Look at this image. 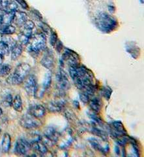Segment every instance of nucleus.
<instances>
[{
	"instance_id": "nucleus-17",
	"label": "nucleus",
	"mask_w": 144,
	"mask_h": 157,
	"mask_svg": "<svg viewBox=\"0 0 144 157\" xmlns=\"http://www.w3.org/2000/svg\"><path fill=\"white\" fill-rule=\"evenodd\" d=\"M11 58L13 60H16L21 56L22 53V47L20 44H16L11 50Z\"/></svg>"
},
{
	"instance_id": "nucleus-28",
	"label": "nucleus",
	"mask_w": 144,
	"mask_h": 157,
	"mask_svg": "<svg viewBox=\"0 0 144 157\" xmlns=\"http://www.w3.org/2000/svg\"><path fill=\"white\" fill-rule=\"evenodd\" d=\"M80 99L81 100V101L84 104H87L89 103V96L87 95L86 92H82L81 93H80Z\"/></svg>"
},
{
	"instance_id": "nucleus-25",
	"label": "nucleus",
	"mask_w": 144,
	"mask_h": 157,
	"mask_svg": "<svg viewBox=\"0 0 144 157\" xmlns=\"http://www.w3.org/2000/svg\"><path fill=\"white\" fill-rule=\"evenodd\" d=\"M18 9L17 4L13 1H11L8 5L7 7L6 8L5 13H11V12H15Z\"/></svg>"
},
{
	"instance_id": "nucleus-32",
	"label": "nucleus",
	"mask_w": 144,
	"mask_h": 157,
	"mask_svg": "<svg viewBox=\"0 0 144 157\" xmlns=\"http://www.w3.org/2000/svg\"><path fill=\"white\" fill-rule=\"evenodd\" d=\"M54 47H55V48H56V50H57V51L58 52H60L62 51L63 47L61 42L59 41V39H58V41H57V43H56V45H55V46H54Z\"/></svg>"
},
{
	"instance_id": "nucleus-27",
	"label": "nucleus",
	"mask_w": 144,
	"mask_h": 157,
	"mask_svg": "<svg viewBox=\"0 0 144 157\" xmlns=\"http://www.w3.org/2000/svg\"><path fill=\"white\" fill-rule=\"evenodd\" d=\"M57 41H58V38H57V33L55 32L52 31L50 37V43L51 45L53 47L55 46L56 43H57Z\"/></svg>"
},
{
	"instance_id": "nucleus-15",
	"label": "nucleus",
	"mask_w": 144,
	"mask_h": 157,
	"mask_svg": "<svg viewBox=\"0 0 144 157\" xmlns=\"http://www.w3.org/2000/svg\"><path fill=\"white\" fill-rule=\"evenodd\" d=\"M11 137L9 134H4L2 142V150L3 153H7L10 148H11Z\"/></svg>"
},
{
	"instance_id": "nucleus-23",
	"label": "nucleus",
	"mask_w": 144,
	"mask_h": 157,
	"mask_svg": "<svg viewBox=\"0 0 144 157\" xmlns=\"http://www.w3.org/2000/svg\"><path fill=\"white\" fill-rule=\"evenodd\" d=\"M52 83V73L50 71H48L46 73L45 76H44L43 82H42V87L44 90H47L49 87L50 86Z\"/></svg>"
},
{
	"instance_id": "nucleus-1",
	"label": "nucleus",
	"mask_w": 144,
	"mask_h": 157,
	"mask_svg": "<svg viewBox=\"0 0 144 157\" xmlns=\"http://www.w3.org/2000/svg\"><path fill=\"white\" fill-rule=\"evenodd\" d=\"M95 24L99 30L106 33L115 30L118 26V22L115 18L104 12L98 13L96 16Z\"/></svg>"
},
{
	"instance_id": "nucleus-18",
	"label": "nucleus",
	"mask_w": 144,
	"mask_h": 157,
	"mask_svg": "<svg viewBox=\"0 0 144 157\" xmlns=\"http://www.w3.org/2000/svg\"><path fill=\"white\" fill-rule=\"evenodd\" d=\"M112 128L120 135L127 134V130L121 121H114L112 123Z\"/></svg>"
},
{
	"instance_id": "nucleus-9",
	"label": "nucleus",
	"mask_w": 144,
	"mask_h": 157,
	"mask_svg": "<svg viewBox=\"0 0 144 157\" xmlns=\"http://www.w3.org/2000/svg\"><path fill=\"white\" fill-rule=\"evenodd\" d=\"M89 144L93 147L94 149L100 152L101 153L106 154L108 153L109 151V145L108 144L103 145L100 141L95 138H89Z\"/></svg>"
},
{
	"instance_id": "nucleus-36",
	"label": "nucleus",
	"mask_w": 144,
	"mask_h": 157,
	"mask_svg": "<svg viewBox=\"0 0 144 157\" xmlns=\"http://www.w3.org/2000/svg\"><path fill=\"white\" fill-rule=\"evenodd\" d=\"M3 56L0 55V64L3 63Z\"/></svg>"
},
{
	"instance_id": "nucleus-7",
	"label": "nucleus",
	"mask_w": 144,
	"mask_h": 157,
	"mask_svg": "<svg viewBox=\"0 0 144 157\" xmlns=\"http://www.w3.org/2000/svg\"><path fill=\"white\" fill-rule=\"evenodd\" d=\"M31 149V145L29 142L24 139H19L17 141L14 152L18 155H26Z\"/></svg>"
},
{
	"instance_id": "nucleus-5",
	"label": "nucleus",
	"mask_w": 144,
	"mask_h": 157,
	"mask_svg": "<svg viewBox=\"0 0 144 157\" xmlns=\"http://www.w3.org/2000/svg\"><path fill=\"white\" fill-rule=\"evenodd\" d=\"M24 89L29 96H35L38 90L36 77L33 75H28L24 80Z\"/></svg>"
},
{
	"instance_id": "nucleus-10",
	"label": "nucleus",
	"mask_w": 144,
	"mask_h": 157,
	"mask_svg": "<svg viewBox=\"0 0 144 157\" xmlns=\"http://www.w3.org/2000/svg\"><path fill=\"white\" fill-rule=\"evenodd\" d=\"M44 134L46 138H47L50 141H51L53 143L57 142L59 137V134L57 130L52 126L46 127L45 130H44Z\"/></svg>"
},
{
	"instance_id": "nucleus-31",
	"label": "nucleus",
	"mask_w": 144,
	"mask_h": 157,
	"mask_svg": "<svg viewBox=\"0 0 144 157\" xmlns=\"http://www.w3.org/2000/svg\"><path fill=\"white\" fill-rule=\"evenodd\" d=\"M5 104H7L8 105H11L12 101H13V97L11 94H8L4 100Z\"/></svg>"
},
{
	"instance_id": "nucleus-6",
	"label": "nucleus",
	"mask_w": 144,
	"mask_h": 157,
	"mask_svg": "<svg viewBox=\"0 0 144 157\" xmlns=\"http://www.w3.org/2000/svg\"><path fill=\"white\" fill-rule=\"evenodd\" d=\"M57 85L58 88L61 91H65L70 88V82L65 72L59 70L56 75Z\"/></svg>"
},
{
	"instance_id": "nucleus-12",
	"label": "nucleus",
	"mask_w": 144,
	"mask_h": 157,
	"mask_svg": "<svg viewBox=\"0 0 144 157\" xmlns=\"http://www.w3.org/2000/svg\"><path fill=\"white\" fill-rule=\"evenodd\" d=\"M28 21L27 14L24 12L15 11L13 22L18 26H23V24Z\"/></svg>"
},
{
	"instance_id": "nucleus-4",
	"label": "nucleus",
	"mask_w": 144,
	"mask_h": 157,
	"mask_svg": "<svg viewBox=\"0 0 144 157\" xmlns=\"http://www.w3.org/2000/svg\"><path fill=\"white\" fill-rule=\"evenodd\" d=\"M20 124L25 129H34L41 126V122L39 119L29 113L24 115L21 118Z\"/></svg>"
},
{
	"instance_id": "nucleus-14",
	"label": "nucleus",
	"mask_w": 144,
	"mask_h": 157,
	"mask_svg": "<svg viewBox=\"0 0 144 157\" xmlns=\"http://www.w3.org/2000/svg\"><path fill=\"white\" fill-rule=\"evenodd\" d=\"M89 105L94 113H98L102 107V101L98 98H94L89 101Z\"/></svg>"
},
{
	"instance_id": "nucleus-21",
	"label": "nucleus",
	"mask_w": 144,
	"mask_h": 157,
	"mask_svg": "<svg viewBox=\"0 0 144 157\" xmlns=\"http://www.w3.org/2000/svg\"><path fill=\"white\" fill-rule=\"evenodd\" d=\"M11 71V66L9 64H0V77H6L10 75Z\"/></svg>"
},
{
	"instance_id": "nucleus-13",
	"label": "nucleus",
	"mask_w": 144,
	"mask_h": 157,
	"mask_svg": "<svg viewBox=\"0 0 144 157\" xmlns=\"http://www.w3.org/2000/svg\"><path fill=\"white\" fill-rule=\"evenodd\" d=\"M65 101L63 100H59L56 101L50 102L48 105V108L50 111L52 113H58L62 111L63 107L65 105Z\"/></svg>"
},
{
	"instance_id": "nucleus-11",
	"label": "nucleus",
	"mask_w": 144,
	"mask_h": 157,
	"mask_svg": "<svg viewBox=\"0 0 144 157\" xmlns=\"http://www.w3.org/2000/svg\"><path fill=\"white\" fill-rule=\"evenodd\" d=\"M31 148H32L35 151L40 153L41 155H45L48 153L47 146L44 144L42 140L37 141L33 143L30 144Z\"/></svg>"
},
{
	"instance_id": "nucleus-33",
	"label": "nucleus",
	"mask_w": 144,
	"mask_h": 157,
	"mask_svg": "<svg viewBox=\"0 0 144 157\" xmlns=\"http://www.w3.org/2000/svg\"><path fill=\"white\" fill-rule=\"evenodd\" d=\"M90 117H91V118L93 120H94V121L98 122V123L101 124V122H102V120L97 115H96L95 113H93L92 114H91Z\"/></svg>"
},
{
	"instance_id": "nucleus-29",
	"label": "nucleus",
	"mask_w": 144,
	"mask_h": 157,
	"mask_svg": "<svg viewBox=\"0 0 144 157\" xmlns=\"http://www.w3.org/2000/svg\"><path fill=\"white\" fill-rule=\"evenodd\" d=\"M18 38H19L20 42L22 44H23V45H26V44H28L29 40H30L31 39L24 35V34H22V33L19 35Z\"/></svg>"
},
{
	"instance_id": "nucleus-38",
	"label": "nucleus",
	"mask_w": 144,
	"mask_h": 157,
	"mask_svg": "<svg viewBox=\"0 0 144 157\" xmlns=\"http://www.w3.org/2000/svg\"><path fill=\"white\" fill-rule=\"evenodd\" d=\"M2 113H3V112H2V108H0V117L2 116Z\"/></svg>"
},
{
	"instance_id": "nucleus-39",
	"label": "nucleus",
	"mask_w": 144,
	"mask_h": 157,
	"mask_svg": "<svg viewBox=\"0 0 144 157\" xmlns=\"http://www.w3.org/2000/svg\"><path fill=\"white\" fill-rule=\"evenodd\" d=\"M0 134H1V130H0Z\"/></svg>"
},
{
	"instance_id": "nucleus-16",
	"label": "nucleus",
	"mask_w": 144,
	"mask_h": 157,
	"mask_svg": "<svg viewBox=\"0 0 144 157\" xmlns=\"http://www.w3.org/2000/svg\"><path fill=\"white\" fill-rule=\"evenodd\" d=\"M41 63L44 67H45L46 68L48 69V70H50L54 66V56L50 55V54H47V55L44 56L43 58L41 59Z\"/></svg>"
},
{
	"instance_id": "nucleus-30",
	"label": "nucleus",
	"mask_w": 144,
	"mask_h": 157,
	"mask_svg": "<svg viewBox=\"0 0 144 157\" xmlns=\"http://www.w3.org/2000/svg\"><path fill=\"white\" fill-rule=\"evenodd\" d=\"M23 26L24 29H32L35 28V24L31 21H26L23 24Z\"/></svg>"
},
{
	"instance_id": "nucleus-8",
	"label": "nucleus",
	"mask_w": 144,
	"mask_h": 157,
	"mask_svg": "<svg viewBox=\"0 0 144 157\" xmlns=\"http://www.w3.org/2000/svg\"><path fill=\"white\" fill-rule=\"evenodd\" d=\"M28 113L37 119H41L46 115V109L43 105L40 104L33 105L29 108Z\"/></svg>"
},
{
	"instance_id": "nucleus-35",
	"label": "nucleus",
	"mask_w": 144,
	"mask_h": 157,
	"mask_svg": "<svg viewBox=\"0 0 144 157\" xmlns=\"http://www.w3.org/2000/svg\"><path fill=\"white\" fill-rule=\"evenodd\" d=\"M115 151L117 155H120V147H119L118 146H116L115 147Z\"/></svg>"
},
{
	"instance_id": "nucleus-26",
	"label": "nucleus",
	"mask_w": 144,
	"mask_h": 157,
	"mask_svg": "<svg viewBox=\"0 0 144 157\" xmlns=\"http://www.w3.org/2000/svg\"><path fill=\"white\" fill-rule=\"evenodd\" d=\"M112 93V90L111 89V88L110 87H103L101 90V94L104 98H106L107 100H108L110 98Z\"/></svg>"
},
{
	"instance_id": "nucleus-24",
	"label": "nucleus",
	"mask_w": 144,
	"mask_h": 157,
	"mask_svg": "<svg viewBox=\"0 0 144 157\" xmlns=\"http://www.w3.org/2000/svg\"><path fill=\"white\" fill-rule=\"evenodd\" d=\"M91 132L95 136H97L98 137H101V138L104 140V141H107L108 140V136L106 134L105 132H104L103 130H101L100 129L97 128H93L91 129Z\"/></svg>"
},
{
	"instance_id": "nucleus-34",
	"label": "nucleus",
	"mask_w": 144,
	"mask_h": 157,
	"mask_svg": "<svg viewBox=\"0 0 144 157\" xmlns=\"http://www.w3.org/2000/svg\"><path fill=\"white\" fill-rule=\"evenodd\" d=\"M15 1L18 3L20 5L22 6V7H23L24 9H27L28 7V3L24 1V0H15Z\"/></svg>"
},
{
	"instance_id": "nucleus-19",
	"label": "nucleus",
	"mask_w": 144,
	"mask_h": 157,
	"mask_svg": "<svg viewBox=\"0 0 144 157\" xmlns=\"http://www.w3.org/2000/svg\"><path fill=\"white\" fill-rule=\"evenodd\" d=\"M16 31V28L11 24H2L0 26V33L3 35H10Z\"/></svg>"
},
{
	"instance_id": "nucleus-22",
	"label": "nucleus",
	"mask_w": 144,
	"mask_h": 157,
	"mask_svg": "<svg viewBox=\"0 0 144 157\" xmlns=\"http://www.w3.org/2000/svg\"><path fill=\"white\" fill-rule=\"evenodd\" d=\"M14 12L5 13L2 14V24H11L13 22Z\"/></svg>"
},
{
	"instance_id": "nucleus-3",
	"label": "nucleus",
	"mask_w": 144,
	"mask_h": 157,
	"mask_svg": "<svg viewBox=\"0 0 144 157\" xmlns=\"http://www.w3.org/2000/svg\"><path fill=\"white\" fill-rule=\"evenodd\" d=\"M29 49L32 52L37 53L45 48L46 38L43 33H39L32 36L29 43Z\"/></svg>"
},
{
	"instance_id": "nucleus-37",
	"label": "nucleus",
	"mask_w": 144,
	"mask_h": 157,
	"mask_svg": "<svg viewBox=\"0 0 144 157\" xmlns=\"http://www.w3.org/2000/svg\"><path fill=\"white\" fill-rule=\"evenodd\" d=\"M74 104H76V105H74V106H76L77 108H78L79 107V105H78V102L77 101H74Z\"/></svg>"
},
{
	"instance_id": "nucleus-20",
	"label": "nucleus",
	"mask_w": 144,
	"mask_h": 157,
	"mask_svg": "<svg viewBox=\"0 0 144 157\" xmlns=\"http://www.w3.org/2000/svg\"><path fill=\"white\" fill-rule=\"evenodd\" d=\"M11 105L14 108V109L18 112H20L22 111L23 109L22 100L20 96L17 95L15 97H14V99H13Z\"/></svg>"
},
{
	"instance_id": "nucleus-2",
	"label": "nucleus",
	"mask_w": 144,
	"mask_h": 157,
	"mask_svg": "<svg viewBox=\"0 0 144 157\" xmlns=\"http://www.w3.org/2000/svg\"><path fill=\"white\" fill-rule=\"evenodd\" d=\"M31 71V66L27 63H21L18 64L15 70L7 78V81L9 85H20L25 80Z\"/></svg>"
}]
</instances>
